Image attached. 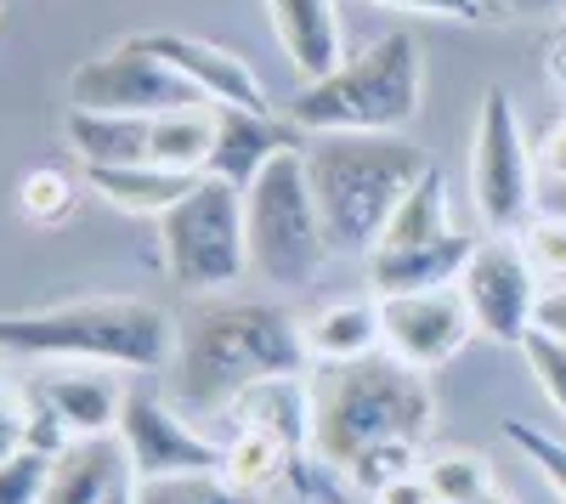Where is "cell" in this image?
<instances>
[{
	"mask_svg": "<svg viewBox=\"0 0 566 504\" xmlns=\"http://www.w3.org/2000/svg\"><path fill=\"white\" fill-rule=\"evenodd\" d=\"M69 148L80 165H154V114H91L69 108Z\"/></svg>",
	"mask_w": 566,
	"mask_h": 504,
	"instance_id": "obj_19",
	"label": "cell"
},
{
	"mask_svg": "<svg viewBox=\"0 0 566 504\" xmlns=\"http://www.w3.org/2000/svg\"><path fill=\"white\" fill-rule=\"evenodd\" d=\"M549 80H555V85L566 91V40H560L555 52H549Z\"/></svg>",
	"mask_w": 566,
	"mask_h": 504,
	"instance_id": "obj_39",
	"label": "cell"
},
{
	"mask_svg": "<svg viewBox=\"0 0 566 504\" xmlns=\"http://www.w3.org/2000/svg\"><path fill=\"white\" fill-rule=\"evenodd\" d=\"M29 397V442L34 448H63L74 437H108L119 431V414H125V386L108 375V369H63V363H52L45 375H34L23 386Z\"/></svg>",
	"mask_w": 566,
	"mask_h": 504,
	"instance_id": "obj_11",
	"label": "cell"
},
{
	"mask_svg": "<svg viewBox=\"0 0 566 504\" xmlns=\"http://www.w3.org/2000/svg\"><path fill=\"white\" fill-rule=\"evenodd\" d=\"M476 250L470 233H453L437 239V244H380L368 255V290L374 295H413V290H448L459 284V272Z\"/></svg>",
	"mask_w": 566,
	"mask_h": 504,
	"instance_id": "obj_17",
	"label": "cell"
},
{
	"mask_svg": "<svg viewBox=\"0 0 566 504\" xmlns=\"http://www.w3.org/2000/svg\"><path fill=\"white\" fill-rule=\"evenodd\" d=\"M470 504H515V498H510V493H504V487H499V482H493V487H488V493H482V498H470Z\"/></svg>",
	"mask_w": 566,
	"mask_h": 504,
	"instance_id": "obj_40",
	"label": "cell"
},
{
	"mask_svg": "<svg viewBox=\"0 0 566 504\" xmlns=\"http://www.w3.org/2000/svg\"><path fill=\"white\" fill-rule=\"evenodd\" d=\"M74 199H80V188H74V176H63V170H29L18 181V210L34 227H57L63 216H74Z\"/></svg>",
	"mask_w": 566,
	"mask_h": 504,
	"instance_id": "obj_26",
	"label": "cell"
},
{
	"mask_svg": "<svg viewBox=\"0 0 566 504\" xmlns=\"http://www.w3.org/2000/svg\"><path fill=\"white\" fill-rule=\"evenodd\" d=\"M453 233V221H448V181H442V170L431 165L413 188L402 193V204L391 210V221H386V233H380V244H437V239H448ZM374 244V250H380Z\"/></svg>",
	"mask_w": 566,
	"mask_h": 504,
	"instance_id": "obj_23",
	"label": "cell"
},
{
	"mask_svg": "<svg viewBox=\"0 0 566 504\" xmlns=\"http://www.w3.org/2000/svg\"><path fill=\"white\" fill-rule=\"evenodd\" d=\"M470 335L476 329V317H470L459 284L448 290H413V295H380V340L391 357H402L408 369H442V363H453Z\"/></svg>",
	"mask_w": 566,
	"mask_h": 504,
	"instance_id": "obj_12",
	"label": "cell"
},
{
	"mask_svg": "<svg viewBox=\"0 0 566 504\" xmlns=\"http://www.w3.org/2000/svg\"><path fill=\"white\" fill-rule=\"evenodd\" d=\"M266 18H272V34L283 45L306 80H323L328 69H340V12L335 0H266Z\"/></svg>",
	"mask_w": 566,
	"mask_h": 504,
	"instance_id": "obj_18",
	"label": "cell"
},
{
	"mask_svg": "<svg viewBox=\"0 0 566 504\" xmlns=\"http://www.w3.org/2000/svg\"><path fill=\"white\" fill-rule=\"evenodd\" d=\"M181 324L136 295H85L40 312H0V357L23 363H97L154 375L176 363Z\"/></svg>",
	"mask_w": 566,
	"mask_h": 504,
	"instance_id": "obj_3",
	"label": "cell"
},
{
	"mask_svg": "<svg viewBox=\"0 0 566 504\" xmlns=\"http://www.w3.org/2000/svg\"><path fill=\"white\" fill-rule=\"evenodd\" d=\"M244 227H250V266L266 284L301 290L317 279L328 239H323V216L312 199L301 148H283L244 188Z\"/></svg>",
	"mask_w": 566,
	"mask_h": 504,
	"instance_id": "obj_6",
	"label": "cell"
},
{
	"mask_svg": "<svg viewBox=\"0 0 566 504\" xmlns=\"http://www.w3.org/2000/svg\"><path fill=\"white\" fill-rule=\"evenodd\" d=\"M538 329H549V335L566 340V284L544 290V301H538Z\"/></svg>",
	"mask_w": 566,
	"mask_h": 504,
	"instance_id": "obj_37",
	"label": "cell"
},
{
	"mask_svg": "<svg viewBox=\"0 0 566 504\" xmlns=\"http://www.w3.org/2000/svg\"><path fill=\"white\" fill-rule=\"evenodd\" d=\"M136 487V471L125 460L119 431L108 437H74L57 448L52 482H45L40 504H125Z\"/></svg>",
	"mask_w": 566,
	"mask_h": 504,
	"instance_id": "obj_15",
	"label": "cell"
},
{
	"mask_svg": "<svg viewBox=\"0 0 566 504\" xmlns=\"http://www.w3.org/2000/svg\"><path fill=\"white\" fill-rule=\"evenodd\" d=\"M499 18H549V12H566V0H488Z\"/></svg>",
	"mask_w": 566,
	"mask_h": 504,
	"instance_id": "obj_38",
	"label": "cell"
},
{
	"mask_svg": "<svg viewBox=\"0 0 566 504\" xmlns=\"http://www.w3.org/2000/svg\"><path fill=\"white\" fill-rule=\"evenodd\" d=\"M560 40H566V12H560Z\"/></svg>",
	"mask_w": 566,
	"mask_h": 504,
	"instance_id": "obj_41",
	"label": "cell"
},
{
	"mask_svg": "<svg viewBox=\"0 0 566 504\" xmlns=\"http://www.w3.org/2000/svg\"><path fill=\"white\" fill-rule=\"evenodd\" d=\"M522 357H527L538 391L549 397V408H555V414H566V340L549 335V329H533L522 340Z\"/></svg>",
	"mask_w": 566,
	"mask_h": 504,
	"instance_id": "obj_31",
	"label": "cell"
},
{
	"mask_svg": "<svg viewBox=\"0 0 566 504\" xmlns=\"http://www.w3.org/2000/svg\"><path fill=\"white\" fill-rule=\"evenodd\" d=\"M306 181L323 216L328 255H374L402 193L431 170V154L402 130H323L312 136Z\"/></svg>",
	"mask_w": 566,
	"mask_h": 504,
	"instance_id": "obj_1",
	"label": "cell"
},
{
	"mask_svg": "<svg viewBox=\"0 0 566 504\" xmlns=\"http://www.w3.org/2000/svg\"><path fill=\"white\" fill-rule=\"evenodd\" d=\"M538 165H544V176H555V181H566V114H555L549 119V130L538 136Z\"/></svg>",
	"mask_w": 566,
	"mask_h": 504,
	"instance_id": "obj_36",
	"label": "cell"
},
{
	"mask_svg": "<svg viewBox=\"0 0 566 504\" xmlns=\"http://www.w3.org/2000/svg\"><path fill=\"white\" fill-rule=\"evenodd\" d=\"M159 250H165V272L181 290L193 295L232 290L250 266L244 188H232L221 176H199L193 193L159 216Z\"/></svg>",
	"mask_w": 566,
	"mask_h": 504,
	"instance_id": "obj_7",
	"label": "cell"
},
{
	"mask_svg": "<svg viewBox=\"0 0 566 504\" xmlns=\"http://www.w3.org/2000/svg\"><path fill=\"white\" fill-rule=\"evenodd\" d=\"M119 442H125V460L136 471V482L148 476H193V471H221L227 448L210 442L205 431H193L176 408H165L148 391H130L125 397V414H119Z\"/></svg>",
	"mask_w": 566,
	"mask_h": 504,
	"instance_id": "obj_13",
	"label": "cell"
},
{
	"mask_svg": "<svg viewBox=\"0 0 566 504\" xmlns=\"http://www.w3.org/2000/svg\"><path fill=\"white\" fill-rule=\"evenodd\" d=\"M227 414H232V426H255V431H272L283 442L306 448L312 442V380H301V375L255 380L250 391L227 402Z\"/></svg>",
	"mask_w": 566,
	"mask_h": 504,
	"instance_id": "obj_20",
	"label": "cell"
},
{
	"mask_svg": "<svg viewBox=\"0 0 566 504\" xmlns=\"http://www.w3.org/2000/svg\"><path fill=\"white\" fill-rule=\"evenodd\" d=\"M312 369L301 317L272 301H221L181 324L176 340V397L205 414H227V402L272 375Z\"/></svg>",
	"mask_w": 566,
	"mask_h": 504,
	"instance_id": "obj_2",
	"label": "cell"
},
{
	"mask_svg": "<svg viewBox=\"0 0 566 504\" xmlns=\"http://www.w3.org/2000/svg\"><path fill=\"white\" fill-rule=\"evenodd\" d=\"M130 504H266V493L239 487L227 471H193V476H148V482H136Z\"/></svg>",
	"mask_w": 566,
	"mask_h": 504,
	"instance_id": "obj_25",
	"label": "cell"
},
{
	"mask_svg": "<svg viewBox=\"0 0 566 504\" xmlns=\"http://www.w3.org/2000/svg\"><path fill=\"white\" fill-rule=\"evenodd\" d=\"M283 148H295V125H290V119L216 103V143H210L205 176H221V181H232V188H250V181H255Z\"/></svg>",
	"mask_w": 566,
	"mask_h": 504,
	"instance_id": "obj_16",
	"label": "cell"
},
{
	"mask_svg": "<svg viewBox=\"0 0 566 504\" xmlns=\"http://www.w3.org/2000/svg\"><path fill=\"white\" fill-rule=\"evenodd\" d=\"M142 45H148V52H154L165 69H176L193 91H205L210 103L272 114V97H266L261 74H255L239 52H227V45H216V40H193V34H176V29H148V34H142Z\"/></svg>",
	"mask_w": 566,
	"mask_h": 504,
	"instance_id": "obj_14",
	"label": "cell"
},
{
	"mask_svg": "<svg viewBox=\"0 0 566 504\" xmlns=\"http://www.w3.org/2000/svg\"><path fill=\"white\" fill-rule=\"evenodd\" d=\"M424 108V63L419 40L408 29H391L368 45V52L346 57L340 69H328L323 80H306L283 119L295 130H408Z\"/></svg>",
	"mask_w": 566,
	"mask_h": 504,
	"instance_id": "obj_5",
	"label": "cell"
},
{
	"mask_svg": "<svg viewBox=\"0 0 566 504\" xmlns=\"http://www.w3.org/2000/svg\"><path fill=\"white\" fill-rule=\"evenodd\" d=\"M424 476H431L437 498L442 504H470V498H482L493 487V471L482 453H437V460H424Z\"/></svg>",
	"mask_w": 566,
	"mask_h": 504,
	"instance_id": "obj_27",
	"label": "cell"
},
{
	"mask_svg": "<svg viewBox=\"0 0 566 504\" xmlns=\"http://www.w3.org/2000/svg\"><path fill=\"white\" fill-rule=\"evenodd\" d=\"M470 199L493 233H515L533 216V143L522 136L510 91L488 85L476 114V143H470Z\"/></svg>",
	"mask_w": 566,
	"mask_h": 504,
	"instance_id": "obj_8",
	"label": "cell"
},
{
	"mask_svg": "<svg viewBox=\"0 0 566 504\" xmlns=\"http://www.w3.org/2000/svg\"><path fill=\"white\" fill-rule=\"evenodd\" d=\"M290 460H295V442H283L272 431H255V426H239V437L227 442L221 471L250 493H272L283 476H290Z\"/></svg>",
	"mask_w": 566,
	"mask_h": 504,
	"instance_id": "obj_24",
	"label": "cell"
},
{
	"mask_svg": "<svg viewBox=\"0 0 566 504\" xmlns=\"http://www.w3.org/2000/svg\"><path fill=\"white\" fill-rule=\"evenodd\" d=\"M374 504H442V498H437V487H431V476H424V471H408L391 487L374 493Z\"/></svg>",
	"mask_w": 566,
	"mask_h": 504,
	"instance_id": "obj_35",
	"label": "cell"
},
{
	"mask_svg": "<svg viewBox=\"0 0 566 504\" xmlns=\"http://www.w3.org/2000/svg\"><path fill=\"white\" fill-rule=\"evenodd\" d=\"M312 460L346 471L374 442H419L437 420L424 369H408L391 351L352 363H312Z\"/></svg>",
	"mask_w": 566,
	"mask_h": 504,
	"instance_id": "obj_4",
	"label": "cell"
},
{
	"mask_svg": "<svg viewBox=\"0 0 566 504\" xmlns=\"http://www.w3.org/2000/svg\"><path fill=\"white\" fill-rule=\"evenodd\" d=\"M459 295L476 317V329L499 346H522L533 329H538V272L527 266L515 233H499V239H476L464 272H459Z\"/></svg>",
	"mask_w": 566,
	"mask_h": 504,
	"instance_id": "obj_10",
	"label": "cell"
},
{
	"mask_svg": "<svg viewBox=\"0 0 566 504\" xmlns=\"http://www.w3.org/2000/svg\"><path fill=\"white\" fill-rule=\"evenodd\" d=\"M301 340L312 363H352L380 351V301H328L301 317Z\"/></svg>",
	"mask_w": 566,
	"mask_h": 504,
	"instance_id": "obj_22",
	"label": "cell"
},
{
	"mask_svg": "<svg viewBox=\"0 0 566 504\" xmlns=\"http://www.w3.org/2000/svg\"><path fill=\"white\" fill-rule=\"evenodd\" d=\"M374 7L419 12V18H448V23H488V18H499L488 0H374Z\"/></svg>",
	"mask_w": 566,
	"mask_h": 504,
	"instance_id": "obj_33",
	"label": "cell"
},
{
	"mask_svg": "<svg viewBox=\"0 0 566 504\" xmlns=\"http://www.w3.org/2000/svg\"><path fill=\"white\" fill-rule=\"evenodd\" d=\"M205 103H210L205 91H193L176 69H165L142 45V34L85 57L69 74V108H91V114H176V108H205Z\"/></svg>",
	"mask_w": 566,
	"mask_h": 504,
	"instance_id": "obj_9",
	"label": "cell"
},
{
	"mask_svg": "<svg viewBox=\"0 0 566 504\" xmlns=\"http://www.w3.org/2000/svg\"><path fill=\"white\" fill-rule=\"evenodd\" d=\"M52 448H18L7 465H0V504H40L45 498V482H52Z\"/></svg>",
	"mask_w": 566,
	"mask_h": 504,
	"instance_id": "obj_30",
	"label": "cell"
},
{
	"mask_svg": "<svg viewBox=\"0 0 566 504\" xmlns=\"http://www.w3.org/2000/svg\"><path fill=\"white\" fill-rule=\"evenodd\" d=\"M504 437L527 453L533 471H538V476L555 487V498L566 504V442L549 437V431H538V426H522V420H504Z\"/></svg>",
	"mask_w": 566,
	"mask_h": 504,
	"instance_id": "obj_32",
	"label": "cell"
},
{
	"mask_svg": "<svg viewBox=\"0 0 566 504\" xmlns=\"http://www.w3.org/2000/svg\"><path fill=\"white\" fill-rule=\"evenodd\" d=\"M515 244H522L527 266L544 279H566V216H527L515 227Z\"/></svg>",
	"mask_w": 566,
	"mask_h": 504,
	"instance_id": "obj_29",
	"label": "cell"
},
{
	"mask_svg": "<svg viewBox=\"0 0 566 504\" xmlns=\"http://www.w3.org/2000/svg\"><path fill=\"white\" fill-rule=\"evenodd\" d=\"M205 170H159V165H85V188H97L114 210L130 216H165L176 199L193 193Z\"/></svg>",
	"mask_w": 566,
	"mask_h": 504,
	"instance_id": "obj_21",
	"label": "cell"
},
{
	"mask_svg": "<svg viewBox=\"0 0 566 504\" xmlns=\"http://www.w3.org/2000/svg\"><path fill=\"white\" fill-rule=\"evenodd\" d=\"M413 448H419V442H374V448H363L357 460L346 465V482L374 498L380 487H391L397 476L419 471V453H413Z\"/></svg>",
	"mask_w": 566,
	"mask_h": 504,
	"instance_id": "obj_28",
	"label": "cell"
},
{
	"mask_svg": "<svg viewBox=\"0 0 566 504\" xmlns=\"http://www.w3.org/2000/svg\"><path fill=\"white\" fill-rule=\"evenodd\" d=\"M29 426H34L29 397H23V391H12L7 380H0V465H7L18 448H29Z\"/></svg>",
	"mask_w": 566,
	"mask_h": 504,
	"instance_id": "obj_34",
	"label": "cell"
}]
</instances>
